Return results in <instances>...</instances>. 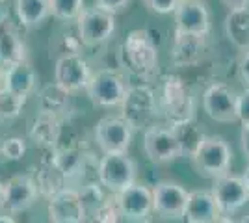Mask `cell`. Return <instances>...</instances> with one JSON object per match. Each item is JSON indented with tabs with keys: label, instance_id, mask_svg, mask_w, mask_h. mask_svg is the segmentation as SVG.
I'll list each match as a JSON object with an SVG mask.
<instances>
[{
	"label": "cell",
	"instance_id": "6da1fadb",
	"mask_svg": "<svg viewBox=\"0 0 249 223\" xmlns=\"http://www.w3.org/2000/svg\"><path fill=\"white\" fill-rule=\"evenodd\" d=\"M119 54L123 56V64L142 78H149L158 71V47L149 30H132Z\"/></svg>",
	"mask_w": 249,
	"mask_h": 223
},
{
	"label": "cell",
	"instance_id": "7a4b0ae2",
	"mask_svg": "<svg viewBox=\"0 0 249 223\" xmlns=\"http://www.w3.org/2000/svg\"><path fill=\"white\" fill-rule=\"evenodd\" d=\"M158 93V108L167 119V125H175L180 121L194 119L196 104L190 95L188 86L175 74H167L162 78V86Z\"/></svg>",
	"mask_w": 249,
	"mask_h": 223
},
{
	"label": "cell",
	"instance_id": "3957f363",
	"mask_svg": "<svg viewBox=\"0 0 249 223\" xmlns=\"http://www.w3.org/2000/svg\"><path fill=\"white\" fill-rule=\"evenodd\" d=\"M121 117L134 128V130H147L153 123L158 108V93L149 84H130L123 104H121Z\"/></svg>",
	"mask_w": 249,
	"mask_h": 223
},
{
	"label": "cell",
	"instance_id": "277c9868",
	"mask_svg": "<svg viewBox=\"0 0 249 223\" xmlns=\"http://www.w3.org/2000/svg\"><path fill=\"white\" fill-rule=\"evenodd\" d=\"M190 162H192V168L201 177L216 181L229 173L231 162H232V149L223 136L212 134L205 138L197 153L190 158Z\"/></svg>",
	"mask_w": 249,
	"mask_h": 223
},
{
	"label": "cell",
	"instance_id": "5b68a950",
	"mask_svg": "<svg viewBox=\"0 0 249 223\" xmlns=\"http://www.w3.org/2000/svg\"><path fill=\"white\" fill-rule=\"evenodd\" d=\"M128 80L121 71L114 67H103L91 74V80L86 87V95L99 108L121 106L128 91Z\"/></svg>",
	"mask_w": 249,
	"mask_h": 223
},
{
	"label": "cell",
	"instance_id": "8992f818",
	"mask_svg": "<svg viewBox=\"0 0 249 223\" xmlns=\"http://www.w3.org/2000/svg\"><path fill=\"white\" fill-rule=\"evenodd\" d=\"M138 177V166L128 153L103 154L99 160V182L112 193H119L132 186Z\"/></svg>",
	"mask_w": 249,
	"mask_h": 223
},
{
	"label": "cell",
	"instance_id": "52a82bcc",
	"mask_svg": "<svg viewBox=\"0 0 249 223\" xmlns=\"http://www.w3.org/2000/svg\"><path fill=\"white\" fill-rule=\"evenodd\" d=\"M115 32V15L99 10L97 6L84 8L80 17L76 19V34L84 47H101Z\"/></svg>",
	"mask_w": 249,
	"mask_h": 223
},
{
	"label": "cell",
	"instance_id": "ba28073f",
	"mask_svg": "<svg viewBox=\"0 0 249 223\" xmlns=\"http://www.w3.org/2000/svg\"><path fill=\"white\" fill-rule=\"evenodd\" d=\"M143 153L153 164H169L182 158L173 128L164 123H155L143 130Z\"/></svg>",
	"mask_w": 249,
	"mask_h": 223
},
{
	"label": "cell",
	"instance_id": "9c48e42d",
	"mask_svg": "<svg viewBox=\"0 0 249 223\" xmlns=\"http://www.w3.org/2000/svg\"><path fill=\"white\" fill-rule=\"evenodd\" d=\"M134 128L121 116H106L97 121L93 128V138L103 154L126 153L132 143Z\"/></svg>",
	"mask_w": 249,
	"mask_h": 223
},
{
	"label": "cell",
	"instance_id": "30bf717a",
	"mask_svg": "<svg viewBox=\"0 0 249 223\" xmlns=\"http://www.w3.org/2000/svg\"><path fill=\"white\" fill-rule=\"evenodd\" d=\"M190 191L175 181H160L153 188V210L166 220H182Z\"/></svg>",
	"mask_w": 249,
	"mask_h": 223
},
{
	"label": "cell",
	"instance_id": "8fae6325",
	"mask_svg": "<svg viewBox=\"0 0 249 223\" xmlns=\"http://www.w3.org/2000/svg\"><path fill=\"white\" fill-rule=\"evenodd\" d=\"M91 67L82 54H69L60 56L54 64V82L67 89L69 93L86 91V87L91 80Z\"/></svg>",
	"mask_w": 249,
	"mask_h": 223
},
{
	"label": "cell",
	"instance_id": "7c38bea8",
	"mask_svg": "<svg viewBox=\"0 0 249 223\" xmlns=\"http://www.w3.org/2000/svg\"><path fill=\"white\" fill-rule=\"evenodd\" d=\"M203 108L207 116L218 123L238 121V93L229 86L216 82L203 93Z\"/></svg>",
	"mask_w": 249,
	"mask_h": 223
},
{
	"label": "cell",
	"instance_id": "4fadbf2b",
	"mask_svg": "<svg viewBox=\"0 0 249 223\" xmlns=\"http://www.w3.org/2000/svg\"><path fill=\"white\" fill-rule=\"evenodd\" d=\"M47 210L51 223H84L89 220L80 191L71 186L51 197Z\"/></svg>",
	"mask_w": 249,
	"mask_h": 223
},
{
	"label": "cell",
	"instance_id": "5bb4252c",
	"mask_svg": "<svg viewBox=\"0 0 249 223\" xmlns=\"http://www.w3.org/2000/svg\"><path fill=\"white\" fill-rule=\"evenodd\" d=\"M212 195L218 203L219 212L223 216H231L249 203V190L246 182L238 175H223L212 184Z\"/></svg>",
	"mask_w": 249,
	"mask_h": 223
},
{
	"label": "cell",
	"instance_id": "9a60e30c",
	"mask_svg": "<svg viewBox=\"0 0 249 223\" xmlns=\"http://www.w3.org/2000/svg\"><path fill=\"white\" fill-rule=\"evenodd\" d=\"M114 197L123 218L128 222H142V220H147L151 212H155L153 210V190L145 184L134 182L123 191L114 193Z\"/></svg>",
	"mask_w": 249,
	"mask_h": 223
},
{
	"label": "cell",
	"instance_id": "2e32d148",
	"mask_svg": "<svg viewBox=\"0 0 249 223\" xmlns=\"http://www.w3.org/2000/svg\"><path fill=\"white\" fill-rule=\"evenodd\" d=\"M39 188L34 175H13L6 181V203L4 210L8 214H21L26 212L39 197Z\"/></svg>",
	"mask_w": 249,
	"mask_h": 223
},
{
	"label": "cell",
	"instance_id": "e0dca14e",
	"mask_svg": "<svg viewBox=\"0 0 249 223\" xmlns=\"http://www.w3.org/2000/svg\"><path fill=\"white\" fill-rule=\"evenodd\" d=\"M210 32V11L205 2L182 0L175 10V35H207Z\"/></svg>",
	"mask_w": 249,
	"mask_h": 223
},
{
	"label": "cell",
	"instance_id": "ac0fdd59",
	"mask_svg": "<svg viewBox=\"0 0 249 223\" xmlns=\"http://www.w3.org/2000/svg\"><path fill=\"white\" fill-rule=\"evenodd\" d=\"M62 117L52 114V112H43V110H39L34 116L30 128H28V138L32 139V143L45 151L58 149L60 141H62Z\"/></svg>",
	"mask_w": 249,
	"mask_h": 223
},
{
	"label": "cell",
	"instance_id": "d6986e66",
	"mask_svg": "<svg viewBox=\"0 0 249 223\" xmlns=\"http://www.w3.org/2000/svg\"><path fill=\"white\" fill-rule=\"evenodd\" d=\"M37 80H39V76H37L34 65H32L30 60H28V62L13 65L10 69H4V71H2L0 87L8 89V91L15 93V95H21L28 99V97L36 91Z\"/></svg>",
	"mask_w": 249,
	"mask_h": 223
},
{
	"label": "cell",
	"instance_id": "ffe728a7",
	"mask_svg": "<svg viewBox=\"0 0 249 223\" xmlns=\"http://www.w3.org/2000/svg\"><path fill=\"white\" fill-rule=\"evenodd\" d=\"M22 62H28V47L15 22H11L0 32V69L4 71Z\"/></svg>",
	"mask_w": 249,
	"mask_h": 223
},
{
	"label": "cell",
	"instance_id": "44dd1931",
	"mask_svg": "<svg viewBox=\"0 0 249 223\" xmlns=\"http://www.w3.org/2000/svg\"><path fill=\"white\" fill-rule=\"evenodd\" d=\"M221 212L212 191L210 190H192L186 205L184 220L186 223H214Z\"/></svg>",
	"mask_w": 249,
	"mask_h": 223
},
{
	"label": "cell",
	"instance_id": "7402d4cb",
	"mask_svg": "<svg viewBox=\"0 0 249 223\" xmlns=\"http://www.w3.org/2000/svg\"><path fill=\"white\" fill-rule=\"evenodd\" d=\"M205 52V35H175L169 60L175 67H194Z\"/></svg>",
	"mask_w": 249,
	"mask_h": 223
},
{
	"label": "cell",
	"instance_id": "603a6c76",
	"mask_svg": "<svg viewBox=\"0 0 249 223\" xmlns=\"http://www.w3.org/2000/svg\"><path fill=\"white\" fill-rule=\"evenodd\" d=\"M49 154L41 160L39 168H37V173L34 175V179L37 182V188H39V193L43 197L51 199L56 193H60L62 190L67 188V181L63 177V173L60 171V168L54 164V158H52V151H47Z\"/></svg>",
	"mask_w": 249,
	"mask_h": 223
},
{
	"label": "cell",
	"instance_id": "cb8c5ba5",
	"mask_svg": "<svg viewBox=\"0 0 249 223\" xmlns=\"http://www.w3.org/2000/svg\"><path fill=\"white\" fill-rule=\"evenodd\" d=\"M15 15L22 28L36 30L51 17V0H15Z\"/></svg>",
	"mask_w": 249,
	"mask_h": 223
},
{
	"label": "cell",
	"instance_id": "d4e9b609",
	"mask_svg": "<svg viewBox=\"0 0 249 223\" xmlns=\"http://www.w3.org/2000/svg\"><path fill=\"white\" fill-rule=\"evenodd\" d=\"M173 132H175L177 139H178V145H180V151H182V156L186 158H192L197 149L201 147V143L205 141L207 134L203 132V128L194 119H188V121H180V123H175L171 125Z\"/></svg>",
	"mask_w": 249,
	"mask_h": 223
},
{
	"label": "cell",
	"instance_id": "484cf974",
	"mask_svg": "<svg viewBox=\"0 0 249 223\" xmlns=\"http://www.w3.org/2000/svg\"><path fill=\"white\" fill-rule=\"evenodd\" d=\"M225 34L229 41L242 52L249 51V10L229 11L225 17Z\"/></svg>",
	"mask_w": 249,
	"mask_h": 223
},
{
	"label": "cell",
	"instance_id": "4316f807",
	"mask_svg": "<svg viewBox=\"0 0 249 223\" xmlns=\"http://www.w3.org/2000/svg\"><path fill=\"white\" fill-rule=\"evenodd\" d=\"M37 101H39V110L43 112H52L56 116L62 117L71 103V93L67 89H63L62 86L56 82L43 86L41 91L37 93Z\"/></svg>",
	"mask_w": 249,
	"mask_h": 223
},
{
	"label": "cell",
	"instance_id": "83f0119b",
	"mask_svg": "<svg viewBox=\"0 0 249 223\" xmlns=\"http://www.w3.org/2000/svg\"><path fill=\"white\" fill-rule=\"evenodd\" d=\"M26 104V97L15 95L8 89L0 87V123H10L21 116Z\"/></svg>",
	"mask_w": 249,
	"mask_h": 223
},
{
	"label": "cell",
	"instance_id": "f1b7e54d",
	"mask_svg": "<svg viewBox=\"0 0 249 223\" xmlns=\"http://www.w3.org/2000/svg\"><path fill=\"white\" fill-rule=\"evenodd\" d=\"M84 8V0H51V17L62 22H76Z\"/></svg>",
	"mask_w": 249,
	"mask_h": 223
},
{
	"label": "cell",
	"instance_id": "f546056e",
	"mask_svg": "<svg viewBox=\"0 0 249 223\" xmlns=\"http://www.w3.org/2000/svg\"><path fill=\"white\" fill-rule=\"evenodd\" d=\"M26 154V139L21 136H6L0 139V156L6 162H19Z\"/></svg>",
	"mask_w": 249,
	"mask_h": 223
},
{
	"label": "cell",
	"instance_id": "4dcf8cb0",
	"mask_svg": "<svg viewBox=\"0 0 249 223\" xmlns=\"http://www.w3.org/2000/svg\"><path fill=\"white\" fill-rule=\"evenodd\" d=\"M89 218H91L95 223H123L124 222L123 214H121L117 203H115L114 193H112V197H108Z\"/></svg>",
	"mask_w": 249,
	"mask_h": 223
},
{
	"label": "cell",
	"instance_id": "1f68e13d",
	"mask_svg": "<svg viewBox=\"0 0 249 223\" xmlns=\"http://www.w3.org/2000/svg\"><path fill=\"white\" fill-rule=\"evenodd\" d=\"M182 0H143V6L151 13H158V15H167V13H175Z\"/></svg>",
	"mask_w": 249,
	"mask_h": 223
},
{
	"label": "cell",
	"instance_id": "d6a6232c",
	"mask_svg": "<svg viewBox=\"0 0 249 223\" xmlns=\"http://www.w3.org/2000/svg\"><path fill=\"white\" fill-rule=\"evenodd\" d=\"M93 2L99 10L108 11L112 15H117V13L126 10V6H128L130 0H93Z\"/></svg>",
	"mask_w": 249,
	"mask_h": 223
},
{
	"label": "cell",
	"instance_id": "836d02e7",
	"mask_svg": "<svg viewBox=\"0 0 249 223\" xmlns=\"http://www.w3.org/2000/svg\"><path fill=\"white\" fill-rule=\"evenodd\" d=\"M238 121L244 125H249V87L238 93Z\"/></svg>",
	"mask_w": 249,
	"mask_h": 223
},
{
	"label": "cell",
	"instance_id": "e575fe53",
	"mask_svg": "<svg viewBox=\"0 0 249 223\" xmlns=\"http://www.w3.org/2000/svg\"><path fill=\"white\" fill-rule=\"evenodd\" d=\"M238 73H240V78L244 80V84L249 87V51L248 52H242V56H240Z\"/></svg>",
	"mask_w": 249,
	"mask_h": 223
},
{
	"label": "cell",
	"instance_id": "d590c367",
	"mask_svg": "<svg viewBox=\"0 0 249 223\" xmlns=\"http://www.w3.org/2000/svg\"><path fill=\"white\" fill-rule=\"evenodd\" d=\"M221 4H223L229 11L249 10V0H221Z\"/></svg>",
	"mask_w": 249,
	"mask_h": 223
},
{
	"label": "cell",
	"instance_id": "8d00e7d4",
	"mask_svg": "<svg viewBox=\"0 0 249 223\" xmlns=\"http://www.w3.org/2000/svg\"><path fill=\"white\" fill-rule=\"evenodd\" d=\"M240 141H242V153L246 154V158H248V162H249V125H244V127H242Z\"/></svg>",
	"mask_w": 249,
	"mask_h": 223
},
{
	"label": "cell",
	"instance_id": "74e56055",
	"mask_svg": "<svg viewBox=\"0 0 249 223\" xmlns=\"http://www.w3.org/2000/svg\"><path fill=\"white\" fill-rule=\"evenodd\" d=\"M11 13H10V10L8 8H4L2 4H0V32L8 26V24H11Z\"/></svg>",
	"mask_w": 249,
	"mask_h": 223
},
{
	"label": "cell",
	"instance_id": "f35d334b",
	"mask_svg": "<svg viewBox=\"0 0 249 223\" xmlns=\"http://www.w3.org/2000/svg\"><path fill=\"white\" fill-rule=\"evenodd\" d=\"M6 203V182L0 181V208H4Z\"/></svg>",
	"mask_w": 249,
	"mask_h": 223
},
{
	"label": "cell",
	"instance_id": "ab89813d",
	"mask_svg": "<svg viewBox=\"0 0 249 223\" xmlns=\"http://www.w3.org/2000/svg\"><path fill=\"white\" fill-rule=\"evenodd\" d=\"M0 223H17L11 216H8V214H0Z\"/></svg>",
	"mask_w": 249,
	"mask_h": 223
},
{
	"label": "cell",
	"instance_id": "60d3db41",
	"mask_svg": "<svg viewBox=\"0 0 249 223\" xmlns=\"http://www.w3.org/2000/svg\"><path fill=\"white\" fill-rule=\"evenodd\" d=\"M242 179H244V182H246V186H248V190H249V162H248V166H246V170H244Z\"/></svg>",
	"mask_w": 249,
	"mask_h": 223
},
{
	"label": "cell",
	"instance_id": "b9f144b4",
	"mask_svg": "<svg viewBox=\"0 0 249 223\" xmlns=\"http://www.w3.org/2000/svg\"><path fill=\"white\" fill-rule=\"evenodd\" d=\"M214 223H234V222L231 220V216H223V214H221V216H219V218Z\"/></svg>",
	"mask_w": 249,
	"mask_h": 223
},
{
	"label": "cell",
	"instance_id": "7bdbcfd3",
	"mask_svg": "<svg viewBox=\"0 0 249 223\" xmlns=\"http://www.w3.org/2000/svg\"><path fill=\"white\" fill-rule=\"evenodd\" d=\"M238 223H249V214L246 216V218H242V220H240Z\"/></svg>",
	"mask_w": 249,
	"mask_h": 223
},
{
	"label": "cell",
	"instance_id": "ee69618b",
	"mask_svg": "<svg viewBox=\"0 0 249 223\" xmlns=\"http://www.w3.org/2000/svg\"><path fill=\"white\" fill-rule=\"evenodd\" d=\"M84 223H95L93 220H91V218H89V220H88V222H84Z\"/></svg>",
	"mask_w": 249,
	"mask_h": 223
},
{
	"label": "cell",
	"instance_id": "f6af8a7d",
	"mask_svg": "<svg viewBox=\"0 0 249 223\" xmlns=\"http://www.w3.org/2000/svg\"><path fill=\"white\" fill-rule=\"evenodd\" d=\"M0 82H2V69H0Z\"/></svg>",
	"mask_w": 249,
	"mask_h": 223
},
{
	"label": "cell",
	"instance_id": "bcb514c9",
	"mask_svg": "<svg viewBox=\"0 0 249 223\" xmlns=\"http://www.w3.org/2000/svg\"><path fill=\"white\" fill-rule=\"evenodd\" d=\"M2 2H6V0H0V4H2Z\"/></svg>",
	"mask_w": 249,
	"mask_h": 223
},
{
	"label": "cell",
	"instance_id": "7dc6e473",
	"mask_svg": "<svg viewBox=\"0 0 249 223\" xmlns=\"http://www.w3.org/2000/svg\"><path fill=\"white\" fill-rule=\"evenodd\" d=\"M196 2H203V0H196Z\"/></svg>",
	"mask_w": 249,
	"mask_h": 223
}]
</instances>
